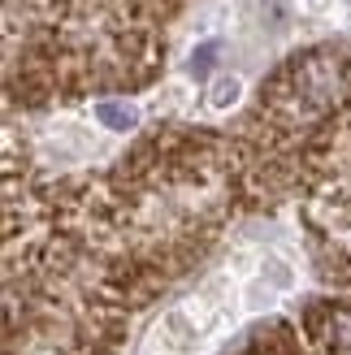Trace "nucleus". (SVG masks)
I'll list each match as a JSON object with an SVG mask.
<instances>
[{
  "label": "nucleus",
  "instance_id": "3",
  "mask_svg": "<svg viewBox=\"0 0 351 355\" xmlns=\"http://www.w3.org/2000/svg\"><path fill=\"white\" fill-rule=\"evenodd\" d=\"M213 61H217V44H200V52H191V74L204 78L213 69Z\"/></svg>",
  "mask_w": 351,
  "mask_h": 355
},
{
  "label": "nucleus",
  "instance_id": "1",
  "mask_svg": "<svg viewBox=\"0 0 351 355\" xmlns=\"http://www.w3.org/2000/svg\"><path fill=\"white\" fill-rule=\"evenodd\" d=\"M96 121L109 126V130H135L139 109H135V104H117V100H100L96 104Z\"/></svg>",
  "mask_w": 351,
  "mask_h": 355
},
{
  "label": "nucleus",
  "instance_id": "2",
  "mask_svg": "<svg viewBox=\"0 0 351 355\" xmlns=\"http://www.w3.org/2000/svg\"><path fill=\"white\" fill-rule=\"evenodd\" d=\"M239 92H243V83L234 74H221L213 83V92H208V104H213V109H230V104H239Z\"/></svg>",
  "mask_w": 351,
  "mask_h": 355
}]
</instances>
